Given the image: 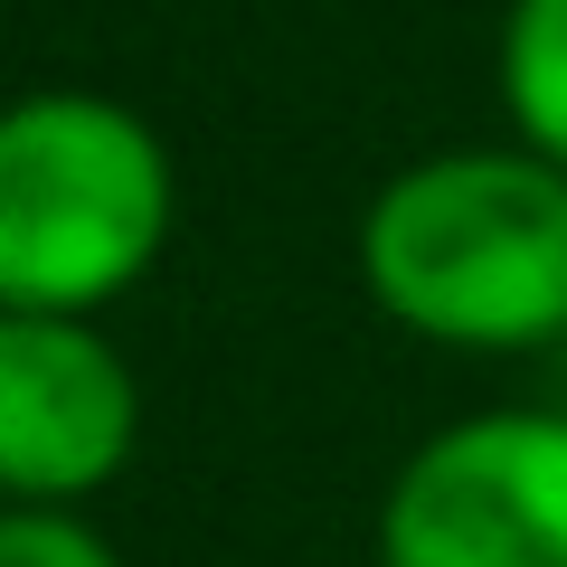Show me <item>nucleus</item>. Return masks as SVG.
I'll list each match as a JSON object with an SVG mask.
<instances>
[{
    "label": "nucleus",
    "instance_id": "f03ea898",
    "mask_svg": "<svg viewBox=\"0 0 567 567\" xmlns=\"http://www.w3.org/2000/svg\"><path fill=\"white\" fill-rule=\"evenodd\" d=\"M181 171L171 142L114 95L48 85L0 104V312L123 303L171 246Z\"/></svg>",
    "mask_w": 567,
    "mask_h": 567
},
{
    "label": "nucleus",
    "instance_id": "7ed1b4c3",
    "mask_svg": "<svg viewBox=\"0 0 567 567\" xmlns=\"http://www.w3.org/2000/svg\"><path fill=\"white\" fill-rule=\"evenodd\" d=\"M379 567H567V406L435 425L379 492Z\"/></svg>",
    "mask_w": 567,
    "mask_h": 567
},
{
    "label": "nucleus",
    "instance_id": "39448f33",
    "mask_svg": "<svg viewBox=\"0 0 567 567\" xmlns=\"http://www.w3.org/2000/svg\"><path fill=\"white\" fill-rule=\"evenodd\" d=\"M492 85H502L511 142L567 171V0H511L502 10Z\"/></svg>",
    "mask_w": 567,
    "mask_h": 567
},
{
    "label": "nucleus",
    "instance_id": "423d86ee",
    "mask_svg": "<svg viewBox=\"0 0 567 567\" xmlns=\"http://www.w3.org/2000/svg\"><path fill=\"white\" fill-rule=\"evenodd\" d=\"M0 567H123V558L76 511H0Z\"/></svg>",
    "mask_w": 567,
    "mask_h": 567
},
{
    "label": "nucleus",
    "instance_id": "f257e3e1",
    "mask_svg": "<svg viewBox=\"0 0 567 567\" xmlns=\"http://www.w3.org/2000/svg\"><path fill=\"white\" fill-rule=\"evenodd\" d=\"M360 284L435 350L548 360L567 341V171L520 142H454L388 171L360 208Z\"/></svg>",
    "mask_w": 567,
    "mask_h": 567
},
{
    "label": "nucleus",
    "instance_id": "20e7f679",
    "mask_svg": "<svg viewBox=\"0 0 567 567\" xmlns=\"http://www.w3.org/2000/svg\"><path fill=\"white\" fill-rule=\"evenodd\" d=\"M142 388L95 322L0 312V511H76L133 464Z\"/></svg>",
    "mask_w": 567,
    "mask_h": 567
}]
</instances>
